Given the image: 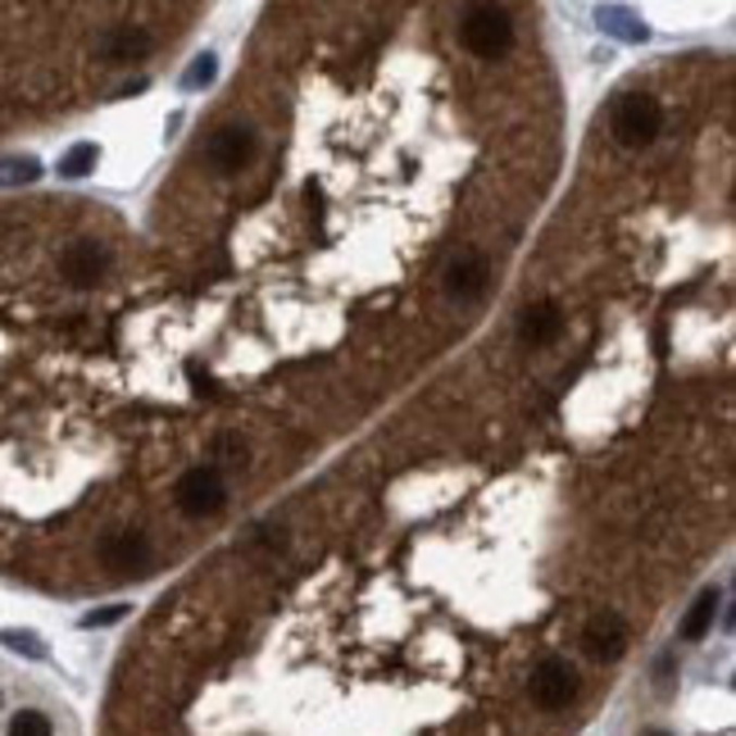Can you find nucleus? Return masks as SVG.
Instances as JSON below:
<instances>
[{
	"label": "nucleus",
	"mask_w": 736,
	"mask_h": 736,
	"mask_svg": "<svg viewBox=\"0 0 736 736\" xmlns=\"http://www.w3.org/2000/svg\"><path fill=\"white\" fill-rule=\"evenodd\" d=\"M105 269H110V250L100 246L96 237L68 241L64 255H60V273H64L68 287H91L96 277H105Z\"/></svg>",
	"instance_id": "423d86ee"
},
{
	"label": "nucleus",
	"mask_w": 736,
	"mask_h": 736,
	"mask_svg": "<svg viewBox=\"0 0 736 736\" xmlns=\"http://www.w3.org/2000/svg\"><path fill=\"white\" fill-rule=\"evenodd\" d=\"M10 736H55V723H50L41 709H18L10 719Z\"/></svg>",
	"instance_id": "ddd939ff"
},
{
	"label": "nucleus",
	"mask_w": 736,
	"mask_h": 736,
	"mask_svg": "<svg viewBox=\"0 0 736 736\" xmlns=\"http://www.w3.org/2000/svg\"><path fill=\"white\" fill-rule=\"evenodd\" d=\"M205 160L219 173H241L250 160H255V133L241 128V123H223V128H214V137L205 141Z\"/></svg>",
	"instance_id": "39448f33"
},
{
	"label": "nucleus",
	"mask_w": 736,
	"mask_h": 736,
	"mask_svg": "<svg viewBox=\"0 0 736 736\" xmlns=\"http://www.w3.org/2000/svg\"><path fill=\"white\" fill-rule=\"evenodd\" d=\"M96 554L105 569L128 573V569H141L150 560V541H146V532H110V537L96 546Z\"/></svg>",
	"instance_id": "9d476101"
},
{
	"label": "nucleus",
	"mask_w": 736,
	"mask_h": 736,
	"mask_svg": "<svg viewBox=\"0 0 736 736\" xmlns=\"http://www.w3.org/2000/svg\"><path fill=\"white\" fill-rule=\"evenodd\" d=\"M460 37H464V46L473 50L477 60H496L500 50H510L514 23H510V14L496 10V5H473L464 14V23H460Z\"/></svg>",
	"instance_id": "7ed1b4c3"
},
{
	"label": "nucleus",
	"mask_w": 736,
	"mask_h": 736,
	"mask_svg": "<svg viewBox=\"0 0 736 736\" xmlns=\"http://www.w3.org/2000/svg\"><path fill=\"white\" fill-rule=\"evenodd\" d=\"M714 614H719V591L709 587V591L696 596V604L687 609V619H682V627H677V632H682V641H700L704 632L714 627Z\"/></svg>",
	"instance_id": "f8f14e48"
},
{
	"label": "nucleus",
	"mask_w": 736,
	"mask_h": 736,
	"mask_svg": "<svg viewBox=\"0 0 736 736\" xmlns=\"http://www.w3.org/2000/svg\"><path fill=\"white\" fill-rule=\"evenodd\" d=\"M582 646H587V654L600 659V664H614V659H623V650H627V623L614 614V609H604V614H596L587 627H582Z\"/></svg>",
	"instance_id": "0eeeda50"
},
{
	"label": "nucleus",
	"mask_w": 736,
	"mask_h": 736,
	"mask_svg": "<svg viewBox=\"0 0 736 736\" xmlns=\"http://www.w3.org/2000/svg\"><path fill=\"white\" fill-rule=\"evenodd\" d=\"M527 696L541 714H564V709L577 700V669L564 654H546L527 677Z\"/></svg>",
	"instance_id": "f03ea898"
},
{
	"label": "nucleus",
	"mask_w": 736,
	"mask_h": 736,
	"mask_svg": "<svg viewBox=\"0 0 736 736\" xmlns=\"http://www.w3.org/2000/svg\"><path fill=\"white\" fill-rule=\"evenodd\" d=\"M487 283H491V260L477 255V250H464V255L446 269V291L454 300H477L487 291Z\"/></svg>",
	"instance_id": "1a4fd4ad"
},
{
	"label": "nucleus",
	"mask_w": 736,
	"mask_h": 736,
	"mask_svg": "<svg viewBox=\"0 0 736 736\" xmlns=\"http://www.w3.org/2000/svg\"><path fill=\"white\" fill-rule=\"evenodd\" d=\"M637 736H673V732H669V727H641Z\"/></svg>",
	"instance_id": "a211bd4d"
},
{
	"label": "nucleus",
	"mask_w": 736,
	"mask_h": 736,
	"mask_svg": "<svg viewBox=\"0 0 736 736\" xmlns=\"http://www.w3.org/2000/svg\"><path fill=\"white\" fill-rule=\"evenodd\" d=\"M173 504L183 510L187 519H210L219 514L223 504H227V482L219 469H191L177 477V487H173Z\"/></svg>",
	"instance_id": "20e7f679"
},
{
	"label": "nucleus",
	"mask_w": 736,
	"mask_h": 736,
	"mask_svg": "<svg viewBox=\"0 0 736 736\" xmlns=\"http://www.w3.org/2000/svg\"><path fill=\"white\" fill-rule=\"evenodd\" d=\"M560 333H564V310L554 300L527 304L523 319H519V337L527 346H550V341H560Z\"/></svg>",
	"instance_id": "9b49d317"
},
{
	"label": "nucleus",
	"mask_w": 736,
	"mask_h": 736,
	"mask_svg": "<svg viewBox=\"0 0 736 736\" xmlns=\"http://www.w3.org/2000/svg\"><path fill=\"white\" fill-rule=\"evenodd\" d=\"M659 128H664V110H659V100L646 96V91L623 96L614 105V114H609V133H614V141L627 146V150L650 146L659 137Z\"/></svg>",
	"instance_id": "f257e3e1"
},
{
	"label": "nucleus",
	"mask_w": 736,
	"mask_h": 736,
	"mask_svg": "<svg viewBox=\"0 0 736 736\" xmlns=\"http://www.w3.org/2000/svg\"><path fill=\"white\" fill-rule=\"evenodd\" d=\"M96 160H100V150H96L91 141H83V146H73L68 155L60 160V173H64V177H87V173L96 169Z\"/></svg>",
	"instance_id": "4468645a"
},
{
	"label": "nucleus",
	"mask_w": 736,
	"mask_h": 736,
	"mask_svg": "<svg viewBox=\"0 0 736 736\" xmlns=\"http://www.w3.org/2000/svg\"><path fill=\"white\" fill-rule=\"evenodd\" d=\"M150 50H155V37H150L146 28H133V23H114V28H105V37H100L96 55L105 60V64H133V60H146Z\"/></svg>",
	"instance_id": "6e6552de"
},
{
	"label": "nucleus",
	"mask_w": 736,
	"mask_h": 736,
	"mask_svg": "<svg viewBox=\"0 0 736 736\" xmlns=\"http://www.w3.org/2000/svg\"><path fill=\"white\" fill-rule=\"evenodd\" d=\"M214 73H219V64H214V55H200L191 68H187V87H205V83H214Z\"/></svg>",
	"instance_id": "dca6fc26"
},
{
	"label": "nucleus",
	"mask_w": 736,
	"mask_h": 736,
	"mask_svg": "<svg viewBox=\"0 0 736 736\" xmlns=\"http://www.w3.org/2000/svg\"><path fill=\"white\" fill-rule=\"evenodd\" d=\"M0 641H5L10 650H18V654H28V659H41V654H46V646L33 637V632H0Z\"/></svg>",
	"instance_id": "2eb2a0df"
},
{
	"label": "nucleus",
	"mask_w": 736,
	"mask_h": 736,
	"mask_svg": "<svg viewBox=\"0 0 736 736\" xmlns=\"http://www.w3.org/2000/svg\"><path fill=\"white\" fill-rule=\"evenodd\" d=\"M123 614H128V604H110V609H96V614H87V619H83V627H110V623H118Z\"/></svg>",
	"instance_id": "f3484780"
}]
</instances>
